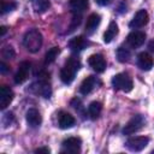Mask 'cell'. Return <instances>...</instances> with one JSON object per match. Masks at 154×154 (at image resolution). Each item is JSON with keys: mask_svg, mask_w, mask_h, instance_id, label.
I'll use <instances>...</instances> for the list:
<instances>
[{"mask_svg": "<svg viewBox=\"0 0 154 154\" xmlns=\"http://www.w3.org/2000/svg\"><path fill=\"white\" fill-rule=\"evenodd\" d=\"M6 31H7V28L2 25V26L0 28V35H1V36H4V35L6 34Z\"/></svg>", "mask_w": 154, "mask_h": 154, "instance_id": "obj_32", "label": "cell"}, {"mask_svg": "<svg viewBox=\"0 0 154 154\" xmlns=\"http://www.w3.org/2000/svg\"><path fill=\"white\" fill-rule=\"evenodd\" d=\"M8 70H10V67H8L4 61H1V63H0V72H1V73H6Z\"/></svg>", "mask_w": 154, "mask_h": 154, "instance_id": "obj_28", "label": "cell"}, {"mask_svg": "<svg viewBox=\"0 0 154 154\" xmlns=\"http://www.w3.org/2000/svg\"><path fill=\"white\" fill-rule=\"evenodd\" d=\"M148 142L149 138L146 136H135V137H130L126 141V147L132 152H141L148 146Z\"/></svg>", "mask_w": 154, "mask_h": 154, "instance_id": "obj_5", "label": "cell"}, {"mask_svg": "<svg viewBox=\"0 0 154 154\" xmlns=\"http://www.w3.org/2000/svg\"><path fill=\"white\" fill-rule=\"evenodd\" d=\"M88 64L96 72H103L106 69V60L101 54H91L88 59Z\"/></svg>", "mask_w": 154, "mask_h": 154, "instance_id": "obj_7", "label": "cell"}, {"mask_svg": "<svg viewBox=\"0 0 154 154\" xmlns=\"http://www.w3.org/2000/svg\"><path fill=\"white\" fill-rule=\"evenodd\" d=\"M143 124H144V118H143L142 116H140V114L134 116V117L126 123V125L124 126L123 134H124V135H132V134L137 132V131L143 126Z\"/></svg>", "mask_w": 154, "mask_h": 154, "instance_id": "obj_4", "label": "cell"}, {"mask_svg": "<svg viewBox=\"0 0 154 154\" xmlns=\"http://www.w3.org/2000/svg\"><path fill=\"white\" fill-rule=\"evenodd\" d=\"M32 5L36 12H45L49 7L48 0H32Z\"/></svg>", "mask_w": 154, "mask_h": 154, "instance_id": "obj_23", "label": "cell"}, {"mask_svg": "<svg viewBox=\"0 0 154 154\" xmlns=\"http://www.w3.org/2000/svg\"><path fill=\"white\" fill-rule=\"evenodd\" d=\"M100 6H106V5H108L109 2H111V0H95Z\"/></svg>", "mask_w": 154, "mask_h": 154, "instance_id": "obj_30", "label": "cell"}, {"mask_svg": "<svg viewBox=\"0 0 154 154\" xmlns=\"http://www.w3.org/2000/svg\"><path fill=\"white\" fill-rule=\"evenodd\" d=\"M130 51L128 48H124V47H119L117 49V58L120 63H125L130 59Z\"/></svg>", "mask_w": 154, "mask_h": 154, "instance_id": "obj_24", "label": "cell"}, {"mask_svg": "<svg viewBox=\"0 0 154 154\" xmlns=\"http://www.w3.org/2000/svg\"><path fill=\"white\" fill-rule=\"evenodd\" d=\"M148 19H149V17H148L147 11L146 10H140V11L136 12V14L134 16V18L131 19L129 25H130V28H135V29L142 28L148 23Z\"/></svg>", "mask_w": 154, "mask_h": 154, "instance_id": "obj_8", "label": "cell"}, {"mask_svg": "<svg viewBox=\"0 0 154 154\" xmlns=\"http://www.w3.org/2000/svg\"><path fill=\"white\" fill-rule=\"evenodd\" d=\"M153 64H154V60L153 58L146 53V52H142L138 54L137 57V65L141 70H144V71H149L152 67H153Z\"/></svg>", "mask_w": 154, "mask_h": 154, "instance_id": "obj_13", "label": "cell"}, {"mask_svg": "<svg viewBox=\"0 0 154 154\" xmlns=\"http://www.w3.org/2000/svg\"><path fill=\"white\" fill-rule=\"evenodd\" d=\"M148 49H149L152 53H154V40L149 41V43H148Z\"/></svg>", "mask_w": 154, "mask_h": 154, "instance_id": "obj_31", "label": "cell"}, {"mask_svg": "<svg viewBox=\"0 0 154 154\" xmlns=\"http://www.w3.org/2000/svg\"><path fill=\"white\" fill-rule=\"evenodd\" d=\"M23 45L31 53L38 52L41 46H42V35H41V32L37 29L28 30L25 32L24 37H23Z\"/></svg>", "mask_w": 154, "mask_h": 154, "instance_id": "obj_1", "label": "cell"}, {"mask_svg": "<svg viewBox=\"0 0 154 154\" xmlns=\"http://www.w3.org/2000/svg\"><path fill=\"white\" fill-rule=\"evenodd\" d=\"M69 5L72 8V11L77 13V12H83L84 10H87L89 6V2L88 0H70Z\"/></svg>", "mask_w": 154, "mask_h": 154, "instance_id": "obj_20", "label": "cell"}, {"mask_svg": "<svg viewBox=\"0 0 154 154\" xmlns=\"http://www.w3.org/2000/svg\"><path fill=\"white\" fill-rule=\"evenodd\" d=\"M58 123H59V126L61 129H70L75 125V118H73V116H71L67 112H61L59 114Z\"/></svg>", "mask_w": 154, "mask_h": 154, "instance_id": "obj_17", "label": "cell"}, {"mask_svg": "<svg viewBox=\"0 0 154 154\" xmlns=\"http://www.w3.org/2000/svg\"><path fill=\"white\" fill-rule=\"evenodd\" d=\"M49 152H51V150H49L48 147H41V148L35 149V153H46V154H48Z\"/></svg>", "mask_w": 154, "mask_h": 154, "instance_id": "obj_29", "label": "cell"}, {"mask_svg": "<svg viewBox=\"0 0 154 154\" xmlns=\"http://www.w3.org/2000/svg\"><path fill=\"white\" fill-rule=\"evenodd\" d=\"M82 141L79 137H69L63 141V152L65 153H78L81 150Z\"/></svg>", "mask_w": 154, "mask_h": 154, "instance_id": "obj_6", "label": "cell"}, {"mask_svg": "<svg viewBox=\"0 0 154 154\" xmlns=\"http://www.w3.org/2000/svg\"><path fill=\"white\" fill-rule=\"evenodd\" d=\"M101 109H102V105L99 101H93L88 107V113L91 119H96L100 116Z\"/></svg>", "mask_w": 154, "mask_h": 154, "instance_id": "obj_21", "label": "cell"}, {"mask_svg": "<svg viewBox=\"0 0 154 154\" xmlns=\"http://www.w3.org/2000/svg\"><path fill=\"white\" fill-rule=\"evenodd\" d=\"M29 70H30V63H29V61H22V63L19 64L18 71H17L16 75H14V82H16L17 84H20V83L25 82L26 78H28Z\"/></svg>", "mask_w": 154, "mask_h": 154, "instance_id": "obj_11", "label": "cell"}, {"mask_svg": "<svg viewBox=\"0 0 154 154\" xmlns=\"http://www.w3.org/2000/svg\"><path fill=\"white\" fill-rule=\"evenodd\" d=\"M81 22H82V17H81V14H77V13H75L73 14V17H72V20H71V25H70V31H72V30H75L79 24H81Z\"/></svg>", "mask_w": 154, "mask_h": 154, "instance_id": "obj_27", "label": "cell"}, {"mask_svg": "<svg viewBox=\"0 0 154 154\" xmlns=\"http://www.w3.org/2000/svg\"><path fill=\"white\" fill-rule=\"evenodd\" d=\"M152 153H154V150H153V152H152Z\"/></svg>", "mask_w": 154, "mask_h": 154, "instance_id": "obj_33", "label": "cell"}, {"mask_svg": "<svg viewBox=\"0 0 154 154\" xmlns=\"http://www.w3.org/2000/svg\"><path fill=\"white\" fill-rule=\"evenodd\" d=\"M100 22H101V17H100V14H97V13H91V14L87 18L85 31L89 32V34H91V32L99 26Z\"/></svg>", "mask_w": 154, "mask_h": 154, "instance_id": "obj_18", "label": "cell"}, {"mask_svg": "<svg viewBox=\"0 0 154 154\" xmlns=\"http://www.w3.org/2000/svg\"><path fill=\"white\" fill-rule=\"evenodd\" d=\"M60 53V49L59 47H52L51 49L47 51L46 55H45V63L46 64H51L55 60V58L58 57V54Z\"/></svg>", "mask_w": 154, "mask_h": 154, "instance_id": "obj_22", "label": "cell"}, {"mask_svg": "<svg viewBox=\"0 0 154 154\" xmlns=\"http://www.w3.org/2000/svg\"><path fill=\"white\" fill-rule=\"evenodd\" d=\"M117 34H118V25H117L116 22H111L108 28L106 29V31L103 34V42L105 43H109L116 37Z\"/></svg>", "mask_w": 154, "mask_h": 154, "instance_id": "obj_19", "label": "cell"}, {"mask_svg": "<svg viewBox=\"0 0 154 154\" xmlns=\"http://www.w3.org/2000/svg\"><path fill=\"white\" fill-rule=\"evenodd\" d=\"M79 67H81L79 60L77 58H75V57H70L69 60L65 63L64 67L60 71V79L63 81V83L70 84L73 81L75 73L78 71Z\"/></svg>", "mask_w": 154, "mask_h": 154, "instance_id": "obj_2", "label": "cell"}, {"mask_svg": "<svg viewBox=\"0 0 154 154\" xmlns=\"http://www.w3.org/2000/svg\"><path fill=\"white\" fill-rule=\"evenodd\" d=\"M26 122L28 124L31 126V128H37L41 125V122H42V117L40 114V112L36 109V108H29L26 111Z\"/></svg>", "mask_w": 154, "mask_h": 154, "instance_id": "obj_12", "label": "cell"}, {"mask_svg": "<svg viewBox=\"0 0 154 154\" xmlns=\"http://www.w3.org/2000/svg\"><path fill=\"white\" fill-rule=\"evenodd\" d=\"M16 6H17L16 2H12V1L6 2V1H2V4H1V13H7V12L14 10Z\"/></svg>", "mask_w": 154, "mask_h": 154, "instance_id": "obj_25", "label": "cell"}, {"mask_svg": "<svg viewBox=\"0 0 154 154\" xmlns=\"http://www.w3.org/2000/svg\"><path fill=\"white\" fill-rule=\"evenodd\" d=\"M13 100V91L10 87L2 85L0 88V108L5 109Z\"/></svg>", "mask_w": 154, "mask_h": 154, "instance_id": "obj_10", "label": "cell"}, {"mask_svg": "<svg viewBox=\"0 0 154 154\" xmlns=\"http://www.w3.org/2000/svg\"><path fill=\"white\" fill-rule=\"evenodd\" d=\"M1 54H2V57H4L5 59H12V58H14V55H16L14 49H13L11 46H6V47H4Z\"/></svg>", "mask_w": 154, "mask_h": 154, "instance_id": "obj_26", "label": "cell"}, {"mask_svg": "<svg viewBox=\"0 0 154 154\" xmlns=\"http://www.w3.org/2000/svg\"><path fill=\"white\" fill-rule=\"evenodd\" d=\"M144 40H146V34L143 31H137L136 30V31L130 32L129 36H128V43L134 48L142 46Z\"/></svg>", "mask_w": 154, "mask_h": 154, "instance_id": "obj_14", "label": "cell"}, {"mask_svg": "<svg viewBox=\"0 0 154 154\" xmlns=\"http://www.w3.org/2000/svg\"><path fill=\"white\" fill-rule=\"evenodd\" d=\"M112 85L116 89H119V90H123V91L128 93V91H130L132 89L134 83H132V79L129 77V75L118 73L112 78Z\"/></svg>", "mask_w": 154, "mask_h": 154, "instance_id": "obj_3", "label": "cell"}, {"mask_svg": "<svg viewBox=\"0 0 154 154\" xmlns=\"http://www.w3.org/2000/svg\"><path fill=\"white\" fill-rule=\"evenodd\" d=\"M31 89H32L36 94H40V95L43 96V97H49V96H51V93H52V91H51V87H49L47 79H42V78H40L38 82L34 83V84L31 85Z\"/></svg>", "mask_w": 154, "mask_h": 154, "instance_id": "obj_9", "label": "cell"}, {"mask_svg": "<svg viewBox=\"0 0 154 154\" xmlns=\"http://www.w3.org/2000/svg\"><path fill=\"white\" fill-rule=\"evenodd\" d=\"M97 83H99V82H97V79H96L94 76H89V77L84 78L83 82L81 83V87H79L81 94H83V95L89 94V93L97 85Z\"/></svg>", "mask_w": 154, "mask_h": 154, "instance_id": "obj_15", "label": "cell"}, {"mask_svg": "<svg viewBox=\"0 0 154 154\" xmlns=\"http://www.w3.org/2000/svg\"><path fill=\"white\" fill-rule=\"evenodd\" d=\"M87 45H88V41L83 36H75L69 41V47L73 52H79L84 49Z\"/></svg>", "mask_w": 154, "mask_h": 154, "instance_id": "obj_16", "label": "cell"}]
</instances>
